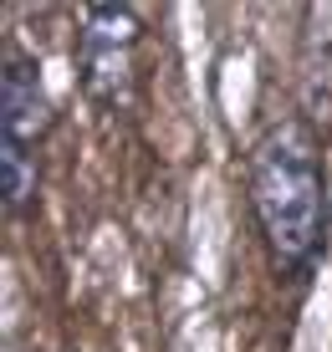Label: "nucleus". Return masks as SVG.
Listing matches in <instances>:
<instances>
[{
  "instance_id": "nucleus-1",
  "label": "nucleus",
  "mask_w": 332,
  "mask_h": 352,
  "mask_svg": "<svg viewBox=\"0 0 332 352\" xmlns=\"http://www.w3.org/2000/svg\"><path fill=\"white\" fill-rule=\"evenodd\" d=\"M245 199H251V220L261 230V250L276 281H307L332 235V179L322 138L307 118H281L251 143Z\"/></svg>"
},
{
  "instance_id": "nucleus-2",
  "label": "nucleus",
  "mask_w": 332,
  "mask_h": 352,
  "mask_svg": "<svg viewBox=\"0 0 332 352\" xmlns=\"http://www.w3.org/2000/svg\"><path fill=\"white\" fill-rule=\"evenodd\" d=\"M52 128L56 107L46 97L41 62L10 41L0 62V194L10 220H21L41 194V143Z\"/></svg>"
},
{
  "instance_id": "nucleus-3",
  "label": "nucleus",
  "mask_w": 332,
  "mask_h": 352,
  "mask_svg": "<svg viewBox=\"0 0 332 352\" xmlns=\"http://www.w3.org/2000/svg\"><path fill=\"white\" fill-rule=\"evenodd\" d=\"M143 10L128 6V0H92L82 6L77 16V77L82 92L92 97L103 113L128 118L133 113V97H138L143 82Z\"/></svg>"
}]
</instances>
